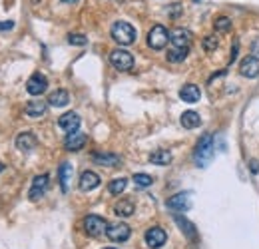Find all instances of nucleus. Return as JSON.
I'll list each match as a JSON object with an SVG mask.
<instances>
[{
	"instance_id": "1",
	"label": "nucleus",
	"mask_w": 259,
	"mask_h": 249,
	"mask_svg": "<svg viewBox=\"0 0 259 249\" xmlns=\"http://www.w3.org/2000/svg\"><path fill=\"white\" fill-rule=\"evenodd\" d=\"M213 150H215V146H213V136H211V134H203V136L197 140V146H195V150H194L195 165L205 168V165L211 161V157H213Z\"/></svg>"
},
{
	"instance_id": "2",
	"label": "nucleus",
	"mask_w": 259,
	"mask_h": 249,
	"mask_svg": "<svg viewBox=\"0 0 259 249\" xmlns=\"http://www.w3.org/2000/svg\"><path fill=\"white\" fill-rule=\"evenodd\" d=\"M110 34H112V38H114L118 44H122V46H128V44H134V42H136V28H134L130 22H124V20L114 22Z\"/></svg>"
},
{
	"instance_id": "3",
	"label": "nucleus",
	"mask_w": 259,
	"mask_h": 249,
	"mask_svg": "<svg viewBox=\"0 0 259 249\" xmlns=\"http://www.w3.org/2000/svg\"><path fill=\"white\" fill-rule=\"evenodd\" d=\"M167 42H169V32L165 30V26L162 24H156L148 34V46L152 50H163L167 46Z\"/></svg>"
},
{
	"instance_id": "4",
	"label": "nucleus",
	"mask_w": 259,
	"mask_h": 249,
	"mask_svg": "<svg viewBox=\"0 0 259 249\" xmlns=\"http://www.w3.org/2000/svg\"><path fill=\"white\" fill-rule=\"evenodd\" d=\"M106 235H108V239H110V241L124 243V241H128V237L132 235V229H130L128 223H124V221H118V223H108Z\"/></svg>"
},
{
	"instance_id": "5",
	"label": "nucleus",
	"mask_w": 259,
	"mask_h": 249,
	"mask_svg": "<svg viewBox=\"0 0 259 249\" xmlns=\"http://www.w3.org/2000/svg\"><path fill=\"white\" fill-rule=\"evenodd\" d=\"M110 64L120 70V72H130L134 68V56L130 54L128 50H112L110 54Z\"/></svg>"
},
{
	"instance_id": "6",
	"label": "nucleus",
	"mask_w": 259,
	"mask_h": 249,
	"mask_svg": "<svg viewBox=\"0 0 259 249\" xmlns=\"http://www.w3.org/2000/svg\"><path fill=\"white\" fill-rule=\"evenodd\" d=\"M106 229H108V223H106V219L100 218V216H88V218L84 219V231H86L90 237H100V235H104Z\"/></svg>"
},
{
	"instance_id": "7",
	"label": "nucleus",
	"mask_w": 259,
	"mask_h": 249,
	"mask_svg": "<svg viewBox=\"0 0 259 249\" xmlns=\"http://www.w3.org/2000/svg\"><path fill=\"white\" fill-rule=\"evenodd\" d=\"M165 205H167L169 210H174V212H188V210L192 208V193H190V191L176 193V195H171V197L165 201Z\"/></svg>"
},
{
	"instance_id": "8",
	"label": "nucleus",
	"mask_w": 259,
	"mask_h": 249,
	"mask_svg": "<svg viewBox=\"0 0 259 249\" xmlns=\"http://www.w3.org/2000/svg\"><path fill=\"white\" fill-rule=\"evenodd\" d=\"M239 74L245 78H257L259 76V58L255 54L245 56L239 64Z\"/></svg>"
},
{
	"instance_id": "9",
	"label": "nucleus",
	"mask_w": 259,
	"mask_h": 249,
	"mask_svg": "<svg viewBox=\"0 0 259 249\" xmlns=\"http://www.w3.org/2000/svg\"><path fill=\"white\" fill-rule=\"evenodd\" d=\"M46 88H48V80H46V76L40 74V72L32 74V76L28 78V82H26V90H28L30 96H40V94L46 92Z\"/></svg>"
},
{
	"instance_id": "10",
	"label": "nucleus",
	"mask_w": 259,
	"mask_h": 249,
	"mask_svg": "<svg viewBox=\"0 0 259 249\" xmlns=\"http://www.w3.org/2000/svg\"><path fill=\"white\" fill-rule=\"evenodd\" d=\"M48 182H50L48 174L36 176L32 180V187H30V191H28V199H30V201L42 199V195H44V191H46V187H48Z\"/></svg>"
},
{
	"instance_id": "11",
	"label": "nucleus",
	"mask_w": 259,
	"mask_h": 249,
	"mask_svg": "<svg viewBox=\"0 0 259 249\" xmlns=\"http://www.w3.org/2000/svg\"><path fill=\"white\" fill-rule=\"evenodd\" d=\"M86 144H88V136L82 134V132H78V130H76V132H70L64 140V148L68 152H78V150H82Z\"/></svg>"
},
{
	"instance_id": "12",
	"label": "nucleus",
	"mask_w": 259,
	"mask_h": 249,
	"mask_svg": "<svg viewBox=\"0 0 259 249\" xmlns=\"http://www.w3.org/2000/svg\"><path fill=\"white\" fill-rule=\"evenodd\" d=\"M169 42L174 48H190L192 46V32L186 28H176L169 32Z\"/></svg>"
},
{
	"instance_id": "13",
	"label": "nucleus",
	"mask_w": 259,
	"mask_h": 249,
	"mask_svg": "<svg viewBox=\"0 0 259 249\" xmlns=\"http://www.w3.org/2000/svg\"><path fill=\"white\" fill-rule=\"evenodd\" d=\"M165 241H167V235H165V231H163L162 227H150L146 231V243H148V247L158 249L162 247Z\"/></svg>"
},
{
	"instance_id": "14",
	"label": "nucleus",
	"mask_w": 259,
	"mask_h": 249,
	"mask_svg": "<svg viewBox=\"0 0 259 249\" xmlns=\"http://www.w3.org/2000/svg\"><path fill=\"white\" fill-rule=\"evenodd\" d=\"M58 126L64 130V132H76L80 128V116L76 112H66L58 118Z\"/></svg>"
},
{
	"instance_id": "15",
	"label": "nucleus",
	"mask_w": 259,
	"mask_h": 249,
	"mask_svg": "<svg viewBox=\"0 0 259 249\" xmlns=\"http://www.w3.org/2000/svg\"><path fill=\"white\" fill-rule=\"evenodd\" d=\"M46 110H48V104L42 102V100H32V102H28L26 108H24L26 116H30V118H42V116L46 114Z\"/></svg>"
},
{
	"instance_id": "16",
	"label": "nucleus",
	"mask_w": 259,
	"mask_h": 249,
	"mask_svg": "<svg viewBox=\"0 0 259 249\" xmlns=\"http://www.w3.org/2000/svg\"><path fill=\"white\" fill-rule=\"evenodd\" d=\"M100 186V176L94 174V172H84L80 176V189L82 191H92Z\"/></svg>"
},
{
	"instance_id": "17",
	"label": "nucleus",
	"mask_w": 259,
	"mask_h": 249,
	"mask_svg": "<svg viewBox=\"0 0 259 249\" xmlns=\"http://www.w3.org/2000/svg\"><path fill=\"white\" fill-rule=\"evenodd\" d=\"M16 148H18L20 152H32L34 148H36V138H34V134H30V132L20 134V136L16 138Z\"/></svg>"
},
{
	"instance_id": "18",
	"label": "nucleus",
	"mask_w": 259,
	"mask_h": 249,
	"mask_svg": "<svg viewBox=\"0 0 259 249\" xmlns=\"http://www.w3.org/2000/svg\"><path fill=\"white\" fill-rule=\"evenodd\" d=\"M180 98H182L184 102H188V104H195V102L201 98V92H199V88H197L195 84H186V86H182V90H180Z\"/></svg>"
},
{
	"instance_id": "19",
	"label": "nucleus",
	"mask_w": 259,
	"mask_h": 249,
	"mask_svg": "<svg viewBox=\"0 0 259 249\" xmlns=\"http://www.w3.org/2000/svg\"><path fill=\"white\" fill-rule=\"evenodd\" d=\"M92 159L100 163V165H108V168H112V165H118L120 161H122V157L118 156V154H104V152H96V154H92Z\"/></svg>"
},
{
	"instance_id": "20",
	"label": "nucleus",
	"mask_w": 259,
	"mask_h": 249,
	"mask_svg": "<svg viewBox=\"0 0 259 249\" xmlns=\"http://www.w3.org/2000/svg\"><path fill=\"white\" fill-rule=\"evenodd\" d=\"M180 122H182V126H184L186 130H195L197 126L201 124V118H199V114L194 112V110H186V112L182 114Z\"/></svg>"
},
{
	"instance_id": "21",
	"label": "nucleus",
	"mask_w": 259,
	"mask_h": 249,
	"mask_svg": "<svg viewBox=\"0 0 259 249\" xmlns=\"http://www.w3.org/2000/svg\"><path fill=\"white\" fill-rule=\"evenodd\" d=\"M72 174H74L72 165L64 161V163L60 165V170H58V178H60V187H62V191H64V193H68V191H70V178H72Z\"/></svg>"
},
{
	"instance_id": "22",
	"label": "nucleus",
	"mask_w": 259,
	"mask_h": 249,
	"mask_svg": "<svg viewBox=\"0 0 259 249\" xmlns=\"http://www.w3.org/2000/svg\"><path fill=\"white\" fill-rule=\"evenodd\" d=\"M68 102H70V94L66 92V90H54V92L50 94V98H48V104L54 106V108H62Z\"/></svg>"
},
{
	"instance_id": "23",
	"label": "nucleus",
	"mask_w": 259,
	"mask_h": 249,
	"mask_svg": "<svg viewBox=\"0 0 259 249\" xmlns=\"http://www.w3.org/2000/svg\"><path fill=\"white\" fill-rule=\"evenodd\" d=\"M134 210H136V205H134L130 199H122V201H118V203L114 205V212H116V216H120V218H130V216H134Z\"/></svg>"
},
{
	"instance_id": "24",
	"label": "nucleus",
	"mask_w": 259,
	"mask_h": 249,
	"mask_svg": "<svg viewBox=\"0 0 259 249\" xmlns=\"http://www.w3.org/2000/svg\"><path fill=\"white\" fill-rule=\"evenodd\" d=\"M171 152L169 150H156L152 156H150V161L156 163V165H167L171 163Z\"/></svg>"
},
{
	"instance_id": "25",
	"label": "nucleus",
	"mask_w": 259,
	"mask_h": 249,
	"mask_svg": "<svg viewBox=\"0 0 259 249\" xmlns=\"http://www.w3.org/2000/svg\"><path fill=\"white\" fill-rule=\"evenodd\" d=\"M190 54V48H174L167 52V60L169 62H184Z\"/></svg>"
},
{
	"instance_id": "26",
	"label": "nucleus",
	"mask_w": 259,
	"mask_h": 249,
	"mask_svg": "<svg viewBox=\"0 0 259 249\" xmlns=\"http://www.w3.org/2000/svg\"><path fill=\"white\" fill-rule=\"evenodd\" d=\"M128 186V180L126 178H118V180H114V182H110V186H108V191L112 193V195H118V193H122L124 189Z\"/></svg>"
},
{
	"instance_id": "27",
	"label": "nucleus",
	"mask_w": 259,
	"mask_h": 249,
	"mask_svg": "<svg viewBox=\"0 0 259 249\" xmlns=\"http://www.w3.org/2000/svg\"><path fill=\"white\" fill-rule=\"evenodd\" d=\"M176 223H180V229L190 237V239H195V229H194V225L188 221V219H184V218H180V216H176Z\"/></svg>"
},
{
	"instance_id": "28",
	"label": "nucleus",
	"mask_w": 259,
	"mask_h": 249,
	"mask_svg": "<svg viewBox=\"0 0 259 249\" xmlns=\"http://www.w3.org/2000/svg\"><path fill=\"white\" fill-rule=\"evenodd\" d=\"M201 44H203V50H207V52H213V50L220 48V40H218V36H213V34L205 36Z\"/></svg>"
},
{
	"instance_id": "29",
	"label": "nucleus",
	"mask_w": 259,
	"mask_h": 249,
	"mask_svg": "<svg viewBox=\"0 0 259 249\" xmlns=\"http://www.w3.org/2000/svg\"><path fill=\"white\" fill-rule=\"evenodd\" d=\"M134 184L138 187H150L154 184V178L148 176V174H136V176H134Z\"/></svg>"
},
{
	"instance_id": "30",
	"label": "nucleus",
	"mask_w": 259,
	"mask_h": 249,
	"mask_svg": "<svg viewBox=\"0 0 259 249\" xmlns=\"http://www.w3.org/2000/svg\"><path fill=\"white\" fill-rule=\"evenodd\" d=\"M213 28H215V32H227L231 28V20L227 16H220V18H215Z\"/></svg>"
},
{
	"instance_id": "31",
	"label": "nucleus",
	"mask_w": 259,
	"mask_h": 249,
	"mask_svg": "<svg viewBox=\"0 0 259 249\" xmlns=\"http://www.w3.org/2000/svg\"><path fill=\"white\" fill-rule=\"evenodd\" d=\"M68 42L74 46H84L88 42V38L84 34H68Z\"/></svg>"
},
{
	"instance_id": "32",
	"label": "nucleus",
	"mask_w": 259,
	"mask_h": 249,
	"mask_svg": "<svg viewBox=\"0 0 259 249\" xmlns=\"http://www.w3.org/2000/svg\"><path fill=\"white\" fill-rule=\"evenodd\" d=\"M14 28V22L8 20V22H0V30H12Z\"/></svg>"
},
{
	"instance_id": "33",
	"label": "nucleus",
	"mask_w": 259,
	"mask_h": 249,
	"mask_svg": "<svg viewBox=\"0 0 259 249\" xmlns=\"http://www.w3.org/2000/svg\"><path fill=\"white\" fill-rule=\"evenodd\" d=\"M180 10H182V8H180L178 4H176V6H171V8H169V16H171V18H178V14H180Z\"/></svg>"
},
{
	"instance_id": "34",
	"label": "nucleus",
	"mask_w": 259,
	"mask_h": 249,
	"mask_svg": "<svg viewBox=\"0 0 259 249\" xmlns=\"http://www.w3.org/2000/svg\"><path fill=\"white\" fill-rule=\"evenodd\" d=\"M237 50H239V44H237V42H235V44H233V48H231V58H229V60H231V62H233V60H235V58H237Z\"/></svg>"
},
{
	"instance_id": "35",
	"label": "nucleus",
	"mask_w": 259,
	"mask_h": 249,
	"mask_svg": "<svg viewBox=\"0 0 259 249\" xmlns=\"http://www.w3.org/2000/svg\"><path fill=\"white\" fill-rule=\"evenodd\" d=\"M251 52H253L255 56H259V38L253 40V44H251Z\"/></svg>"
},
{
	"instance_id": "36",
	"label": "nucleus",
	"mask_w": 259,
	"mask_h": 249,
	"mask_svg": "<svg viewBox=\"0 0 259 249\" xmlns=\"http://www.w3.org/2000/svg\"><path fill=\"white\" fill-rule=\"evenodd\" d=\"M251 170H253V172H259V163L255 161V159L251 161Z\"/></svg>"
},
{
	"instance_id": "37",
	"label": "nucleus",
	"mask_w": 259,
	"mask_h": 249,
	"mask_svg": "<svg viewBox=\"0 0 259 249\" xmlns=\"http://www.w3.org/2000/svg\"><path fill=\"white\" fill-rule=\"evenodd\" d=\"M64 4H74V2H78V0H62Z\"/></svg>"
},
{
	"instance_id": "38",
	"label": "nucleus",
	"mask_w": 259,
	"mask_h": 249,
	"mask_svg": "<svg viewBox=\"0 0 259 249\" xmlns=\"http://www.w3.org/2000/svg\"><path fill=\"white\" fill-rule=\"evenodd\" d=\"M104 249H116V247H104Z\"/></svg>"
},
{
	"instance_id": "39",
	"label": "nucleus",
	"mask_w": 259,
	"mask_h": 249,
	"mask_svg": "<svg viewBox=\"0 0 259 249\" xmlns=\"http://www.w3.org/2000/svg\"><path fill=\"white\" fill-rule=\"evenodd\" d=\"M194 2H199V0H194Z\"/></svg>"
}]
</instances>
